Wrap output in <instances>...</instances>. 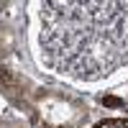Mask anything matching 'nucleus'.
<instances>
[{
	"instance_id": "obj_1",
	"label": "nucleus",
	"mask_w": 128,
	"mask_h": 128,
	"mask_svg": "<svg viewBox=\"0 0 128 128\" xmlns=\"http://www.w3.org/2000/svg\"><path fill=\"white\" fill-rule=\"evenodd\" d=\"M38 62L74 82H100L128 67V3H41Z\"/></svg>"
},
{
	"instance_id": "obj_3",
	"label": "nucleus",
	"mask_w": 128,
	"mask_h": 128,
	"mask_svg": "<svg viewBox=\"0 0 128 128\" xmlns=\"http://www.w3.org/2000/svg\"><path fill=\"white\" fill-rule=\"evenodd\" d=\"M95 128H128V120H102Z\"/></svg>"
},
{
	"instance_id": "obj_2",
	"label": "nucleus",
	"mask_w": 128,
	"mask_h": 128,
	"mask_svg": "<svg viewBox=\"0 0 128 128\" xmlns=\"http://www.w3.org/2000/svg\"><path fill=\"white\" fill-rule=\"evenodd\" d=\"M38 110H41V123L49 126V128H62V126H69L72 120H77V108L72 102L62 100V98H41L38 100Z\"/></svg>"
}]
</instances>
